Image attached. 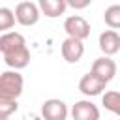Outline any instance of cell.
Wrapping results in <instances>:
<instances>
[{"label":"cell","mask_w":120,"mask_h":120,"mask_svg":"<svg viewBox=\"0 0 120 120\" xmlns=\"http://www.w3.org/2000/svg\"><path fill=\"white\" fill-rule=\"evenodd\" d=\"M22 75L17 71H4L0 75V98H13L17 99L22 94Z\"/></svg>","instance_id":"cell-1"},{"label":"cell","mask_w":120,"mask_h":120,"mask_svg":"<svg viewBox=\"0 0 120 120\" xmlns=\"http://www.w3.org/2000/svg\"><path fill=\"white\" fill-rule=\"evenodd\" d=\"M105 86H107V81H105L103 77L96 75L94 71L82 75V79L79 81V90H81L84 96H88V98L99 96V94L105 90Z\"/></svg>","instance_id":"cell-2"},{"label":"cell","mask_w":120,"mask_h":120,"mask_svg":"<svg viewBox=\"0 0 120 120\" xmlns=\"http://www.w3.org/2000/svg\"><path fill=\"white\" fill-rule=\"evenodd\" d=\"M39 6L32 4V2H21L17 4L15 8V17H17V22L22 24V26H32L39 21Z\"/></svg>","instance_id":"cell-3"},{"label":"cell","mask_w":120,"mask_h":120,"mask_svg":"<svg viewBox=\"0 0 120 120\" xmlns=\"http://www.w3.org/2000/svg\"><path fill=\"white\" fill-rule=\"evenodd\" d=\"M64 30L68 36L77 38V39H86L90 36V24L86 19H82L81 15H71L64 21Z\"/></svg>","instance_id":"cell-4"},{"label":"cell","mask_w":120,"mask_h":120,"mask_svg":"<svg viewBox=\"0 0 120 120\" xmlns=\"http://www.w3.org/2000/svg\"><path fill=\"white\" fill-rule=\"evenodd\" d=\"M84 54V45H82V39H77V38H71L68 36L64 41H62V56L66 62L69 64H75L82 58Z\"/></svg>","instance_id":"cell-5"},{"label":"cell","mask_w":120,"mask_h":120,"mask_svg":"<svg viewBox=\"0 0 120 120\" xmlns=\"http://www.w3.org/2000/svg\"><path fill=\"white\" fill-rule=\"evenodd\" d=\"M41 114L47 120H66L68 118V107L62 99H47L41 105Z\"/></svg>","instance_id":"cell-6"},{"label":"cell","mask_w":120,"mask_h":120,"mask_svg":"<svg viewBox=\"0 0 120 120\" xmlns=\"http://www.w3.org/2000/svg\"><path fill=\"white\" fill-rule=\"evenodd\" d=\"M4 62H6V66H9V68H13V69H22V68H26L28 62H30V51H28V47L22 45V47H17L15 51L6 52V54H4Z\"/></svg>","instance_id":"cell-7"},{"label":"cell","mask_w":120,"mask_h":120,"mask_svg":"<svg viewBox=\"0 0 120 120\" xmlns=\"http://www.w3.org/2000/svg\"><path fill=\"white\" fill-rule=\"evenodd\" d=\"M99 49L107 56H112V54H116L120 51V36H118V32L114 28L105 30V32L99 34Z\"/></svg>","instance_id":"cell-8"},{"label":"cell","mask_w":120,"mask_h":120,"mask_svg":"<svg viewBox=\"0 0 120 120\" xmlns=\"http://www.w3.org/2000/svg\"><path fill=\"white\" fill-rule=\"evenodd\" d=\"M71 116L73 120H98L99 118V109L92 103V101H77L71 109Z\"/></svg>","instance_id":"cell-9"},{"label":"cell","mask_w":120,"mask_h":120,"mask_svg":"<svg viewBox=\"0 0 120 120\" xmlns=\"http://www.w3.org/2000/svg\"><path fill=\"white\" fill-rule=\"evenodd\" d=\"M92 71H94L96 75L103 77V79L109 82V81H112L114 75H116V64H114V60H111V56L105 54V56L94 60V64H92Z\"/></svg>","instance_id":"cell-10"},{"label":"cell","mask_w":120,"mask_h":120,"mask_svg":"<svg viewBox=\"0 0 120 120\" xmlns=\"http://www.w3.org/2000/svg\"><path fill=\"white\" fill-rule=\"evenodd\" d=\"M38 6L45 17H60L68 8V0H38Z\"/></svg>","instance_id":"cell-11"},{"label":"cell","mask_w":120,"mask_h":120,"mask_svg":"<svg viewBox=\"0 0 120 120\" xmlns=\"http://www.w3.org/2000/svg\"><path fill=\"white\" fill-rule=\"evenodd\" d=\"M22 45H26V39L19 32H6L0 38V51H2V54L9 52V51H15L17 47H22Z\"/></svg>","instance_id":"cell-12"},{"label":"cell","mask_w":120,"mask_h":120,"mask_svg":"<svg viewBox=\"0 0 120 120\" xmlns=\"http://www.w3.org/2000/svg\"><path fill=\"white\" fill-rule=\"evenodd\" d=\"M103 19H105V24L109 28H114V30H120V4H114V6H109L103 13Z\"/></svg>","instance_id":"cell-13"},{"label":"cell","mask_w":120,"mask_h":120,"mask_svg":"<svg viewBox=\"0 0 120 120\" xmlns=\"http://www.w3.org/2000/svg\"><path fill=\"white\" fill-rule=\"evenodd\" d=\"M103 105H105L107 111H111V112L120 116V92H105Z\"/></svg>","instance_id":"cell-14"},{"label":"cell","mask_w":120,"mask_h":120,"mask_svg":"<svg viewBox=\"0 0 120 120\" xmlns=\"http://www.w3.org/2000/svg\"><path fill=\"white\" fill-rule=\"evenodd\" d=\"M15 11H11L9 8H0V30H9L15 24Z\"/></svg>","instance_id":"cell-15"},{"label":"cell","mask_w":120,"mask_h":120,"mask_svg":"<svg viewBox=\"0 0 120 120\" xmlns=\"http://www.w3.org/2000/svg\"><path fill=\"white\" fill-rule=\"evenodd\" d=\"M15 111H17V99H13V98H0V118L2 120H6Z\"/></svg>","instance_id":"cell-16"},{"label":"cell","mask_w":120,"mask_h":120,"mask_svg":"<svg viewBox=\"0 0 120 120\" xmlns=\"http://www.w3.org/2000/svg\"><path fill=\"white\" fill-rule=\"evenodd\" d=\"M92 4V0H68V6L73 9H84Z\"/></svg>","instance_id":"cell-17"}]
</instances>
